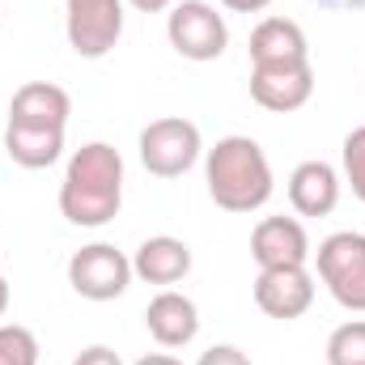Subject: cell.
Instances as JSON below:
<instances>
[{"mask_svg": "<svg viewBox=\"0 0 365 365\" xmlns=\"http://www.w3.org/2000/svg\"><path fill=\"white\" fill-rule=\"evenodd\" d=\"M123 208V158L115 145L90 140L68 158V170L60 182V212L68 225L98 230L115 221Z\"/></svg>", "mask_w": 365, "mask_h": 365, "instance_id": "6da1fadb", "label": "cell"}, {"mask_svg": "<svg viewBox=\"0 0 365 365\" xmlns=\"http://www.w3.org/2000/svg\"><path fill=\"white\" fill-rule=\"evenodd\" d=\"M204 182L217 208L259 212L272 200V162L251 136H221L204 153Z\"/></svg>", "mask_w": 365, "mask_h": 365, "instance_id": "7a4b0ae2", "label": "cell"}, {"mask_svg": "<svg viewBox=\"0 0 365 365\" xmlns=\"http://www.w3.org/2000/svg\"><path fill=\"white\" fill-rule=\"evenodd\" d=\"M314 264H319V280L327 284V293L344 310L365 314V234L340 230L323 238L314 251Z\"/></svg>", "mask_w": 365, "mask_h": 365, "instance_id": "3957f363", "label": "cell"}, {"mask_svg": "<svg viewBox=\"0 0 365 365\" xmlns=\"http://www.w3.org/2000/svg\"><path fill=\"white\" fill-rule=\"evenodd\" d=\"M166 38L191 64H208L221 60L230 47V26L217 13V4L208 0H175L170 17H166Z\"/></svg>", "mask_w": 365, "mask_h": 365, "instance_id": "277c9868", "label": "cell"}, {"mask_svg": "<svg viewBox=\"0 0 365 365\" xmlns=\"http://www.w3.org/2000/svg\"><path fill=\"white\" fill-rule=\"evenodd\" d=\"M204 153L200 128L182 115H162L140 132V162L153 179H182Z\"/></svg>", "mask_w": 365, "mask_h": 365, "instance_id": "5b68a950", "label": "cell"}, {"mask_svg": "<svg viewBox=\"0 0 365 365\" xmlns=\"http://www.w3.org/2000/svg\"><path fill=\"white\" fill-rule=\"evenodd\" d=\"M64 34L81 60H102L123 38V0H64Z\"/></svg>", "mask_w": 365, "mask_h": 365, "instance_id": "8992f818", "label": "cell"}, {"mask_svg": "<svg viewBox=\"0 0 365 365\" xmlns=\"http://www.w3.org/2000/svg\"><path fill=\"white\" fill-rule=\"evenodd\" d=\"M68 284L86 302H115L132 284V259L119 247H110V242H90V247L73 251V259H68Z\"/></svg>", "mask_w": 365, "mask_h": 365, "instance_id": "52a82bcc", "label": "cell"}, {"mask_svg": "<svg viewBox=\"0 0 365 365\" xmlns=\"http://www.w3.org/2000/svg\"><path fill=\"white\" fill-rule=\"evenodd\" d=\"M255 306L268 319H302L314 306V276L306 268H259L255 276Z\"/></svg>", "mask_w": 365, "mask_h": 365, "instance_id": "ba28073f", "label": "cell"}, {"mask_svg": "<svg viewBox=\"0 0 365 365\" xmlns=\"http://www.w3.org/2000/svg\"><path fill=\"white\" fill-rule=\"evenodd\" d=\"M310 255L314 251L297 217H264L251 230V259L259 268H306Z\"/></svg>", "mask_w": 365, "mask_h": 365, "instance_id": "9c48e42d", "label": "cell"}, {"mask_svg": "<svg viewBox=\"0 0 365 365\" xmlns=\"http://www.w3.org/2000/svg\"><path fill=\"white\" fill-rule=\"evenodd\" d=\"M251 98L272 115H293L314 98V68L310 64L251 68Z\"/></svg>", "mask_w": 365, "mask_h": 365, "instance_id": "30bf717a", "label": "cell"}, {"mask_svg": "<svg viewBox=\"0 0 365 365\" xmlns=\"http://www.w3.org/2000/svg\"><path fill=\"white\" fill-rule=\"evenodd\" d=\"M284 64H310L306 30L293 17H264L251 30V68H284Z\"/></svg>", "mask_w": 365, "mask_h": 365, "instance_id": "8fae6325", "label": "cell"}, {"mask_svg": "<svg viewBox=\"0 0 365 365\" xmlns=\"http://www.w3.org/2000/svg\"><path fill=\"white\" fill-rule=\"evenodd\" d=\"M145 327L162 349H187L200 331V310L195 302L179 289H162L149 306H145Z\"/></svg>", "mask_w": 365, "mask_h": 365, "instance_id": "7c38bea8", "label": "cell"}, {"mask_svg": "<svg viewBox=\"0 0 365 365\" xmlns=\"http://www.w3.org/2000/svg\"><path fill=\"white\" fill-rule=\"evenodd\" d=\"M68 115H73V98L51 81H26L9 102V123L17 128H60L64 132Z\"/></svg>", "mask_w": 365, "mask_h": 365, "instance_id": "4fadbf2b", "label": "cell"}, {"mask_svg": "<svg viewBox=\"0 0 365 365\" xmlns=\"http://www.w3.org/2000/svg\"><path fill=\"white\" fill-rule=\"evenodd\" d=\"M289 204L297 217H327L340 204V175L327 162H302L289 175Z\"/></svg>", "mask_w": 365, "mask_h": 365, "instance_id": "5bb4252c", "label": "cell"}, {"mask_svg": "<svg viewBox=\"0 0 365 365\" xmlns=\"http://www.w3.org/2000/svg\"><path fill=\"white\" fill-rule=\"evenodd\" d=\"M191 272V247L182 238H170V234H158V238H145L132 255V276H140L145 284H179L182 276Z\"/></svg>", "mask_w": 365, "mask_h": 365, "instance_id": "9a60e30c", "label": "cell"}, {"mask_svg": "<svg viewBox=\"0 0 365 365\" xmlns=\"http://www.w3.org/2000/svg\"><path fill=\"white\" fill-rule=\"evenodd\" d=\"M4 153L21 166V170H47L60 162L64 153V132L60 128H4Z\"/></svg>", "mask_w": 365, "mask_h": 365, "instance_id": "2e32d148", "label": "cell"}, {"mask_svg": "<svg viewBox=\"0 0 365 365\" xmlns=\"http://www.w3.org/2000/svg\"><path fill=\"white\" fill-rule=\"evenodd\" d=\"M327 365H365V319L340 323L327 336Z\"/></svg>", "mask_w": 365, "mask_h": 365, "instance_id": "e0dca14e", "label": "cell"}, {"mask_svg": "<svg viewBox=\"0 0 365 365\" xmlns=\"http://www.w3.org/2000/svg\"><path fill=\"white\" fill-rule=\"evenodd\" d=\"M0 365H38V340L21 323L0 327Z\"/></svg>", "mask_w": 365, "mask_h": 365, "instance_id": "ac0fdd59", "label": "cell"}, {"mask_svg": "<svg viewBox=\"0 0 365 365\" xmlns=\"http://www.w3.org/2000/svg\"><path fill=\"white\" fill-rule=\"evenodd\" d=\"M340 158H344V182L353 187V195L365 204V123H361V128H353V132L344 136Z\"/></svg>", "mask_w": 365, "mask_h": 365, "instance_id": "d6986e66", "label": "cell"}, {"mask_svg": "<svg viewBox=\"0 0 365 365\" xmlns=\"http://www.w3.org/2000/svg\"><path fill=\"white\" fill-rule=\"evenodd\" d=\"M195 365H251V357L242 349H234V344H212L208 353H200Z\"/></svg>", "mask_w": 365, "mask_h": 365, "instance_id": "ffe728a7", "label": "cell"}, {"mask_svg": "<svg viewBox=\"0 0 365 365\" xmlns=\"http://www.w3.org/2000/svg\"><path fill=\"white\" fill-rule=\"evenodd\" d=\"M73 365H123V357H119L115 349H106V344H90V349L77 353Z\"/></svg>", "mask_w": 365, "mask_h": 365, "instance_id": "44dd1931", "label": "cell"}, {"mask_svg": "<svg viewBox=\"0 0 365 365\" xmlns=\"http://www.w3.org/2000/svg\"><path fill=\"white\" fill-rule=\"evenodd\" d=\"M221 4H225L230 13H264L272 0H221Z\"/></svg>", "mask_w": 365, "mask_h": 365, "instance_id": "7402d4cb", "label": "cell"}, {"mask_svg": "<svg viewBox=\"0 0 365 365\" xmlns=\"http://www.w3.org/2000/svg\"><path fill=\"white\" fill-rule=\"evenodd\" d=\"M123 4H132L136 13H166V9H175V0H123Z\"/></svg>", "mask_w": 365, "mask_h": 365, "instance_id": "603a6c76", "label": "cell"}, {"mask_svg": "<svg viewBox=\"0 0 365 365\" xmlns=\"http://www.w3.org/2000/svg\"><path fill=\"white\" fill-rule=\"evenodd\" d=\"M136 365H182L179 357H170V353H149V357H140Z\"/></svg>", "mask_w": 365, "mask_h": 365, "instance_id": "cb8c5ba5", "label": "cell"}, {"mask_svg": "<svg viewBox=\"0 0 365 365\" xmlns=\"http://www.w3.org/2000/svg\"><path fill=\"white\" fill-rule=\"evenodd\" d=\"M323 9H365V0H314Z\"/></svg>", "mask_w": 365, "mask_h": 365, "instance_id": "d4e9b609", "label": "cell"}, {"mask_svg": "<svg viewBox=\"0 0 365 365\" xmlns=\"http://www.w3.org/2000/svg\"><path fill=\"white\" fill-rule=\"evenodd\" d=\"M4 310H9V280L0 276V314H4Z\"/></svg>", "mask_w": 365, "mask_h": 365, "instance_id": "484cf974", "label": "cell"}]
</instances>
